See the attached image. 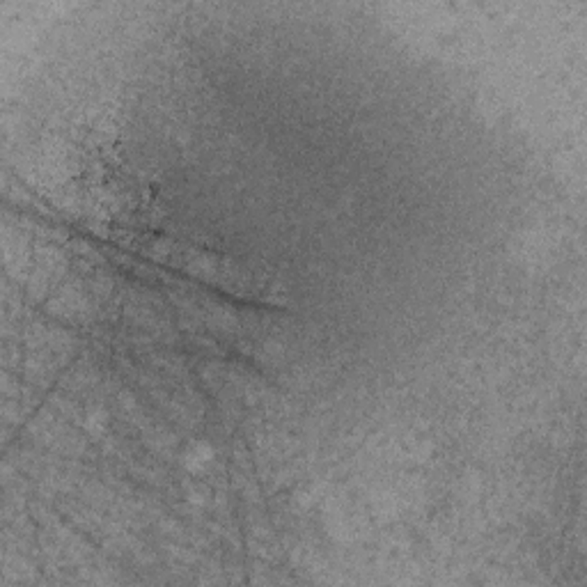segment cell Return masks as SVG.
I'll return each instance as SVG.
<instances>
[{
    "instance_id": "cell-1",
    "label": "cell",
    "mask_w": 587,
    "mask_h": 587,
    "mask_svg": "<svg viewBox=\"0 0 587 587\" xmlns=\"http://www.w3.org/2000/svg\"><path fill=\"white\" fill-rule=\"evenodd\" d=\"M211 459H213V447L209 443H198V445H193L189 452H186L184 466L189 468V471L198 473V471H202V468L211 462Z\"/></svg>"
}]
</instances>
